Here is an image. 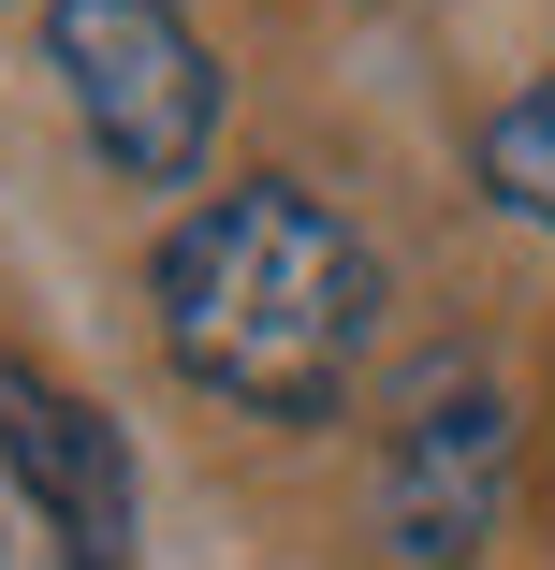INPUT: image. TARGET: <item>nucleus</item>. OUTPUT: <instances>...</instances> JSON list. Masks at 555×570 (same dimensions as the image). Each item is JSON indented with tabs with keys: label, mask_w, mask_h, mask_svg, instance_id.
I'll use <instances>...</instances> for the list:
<instances>
[{
	"label": "nucleus",
	"mask_w": 555,
	"mask_h": 570,
	"mask_svg": "<svg viewBox=\"0 0 555 570\" xmlns=\"http://www.w3.org/2000/svg\"><path fill=\"white\" fill-rule=\"evenodd\" d=\"M147 293H161L176 381L219 410H264V424H337L351 366L380 352V249L293 176L205 190L161 235Z\"/></svg>",
	"instance_id": "1"
},
{
	"label": "nucleus",
	"mask_w": 555,
	"mask_h": 570,
	"mask_svg": "<svg viewBox=\"0 0 555 570\" xmlns=\"http://www.w3.org/2000/svg\"><path fill=\"white\" fill-rule=\"evenodd\" d=\"M44 59L73 88L88 147L147 176V190H190L205 147H219V59L176 0H44Z\"/></svg>",
	"instance_id": "2"
},
{
	"label": "nucleus",
	"mask_w": 555,
	"mask_h": 570,
	"mask_svg": "<svg viewBox=\"0 0 555 570\" xmlns=\"http://www.w3.org/2000/svg\"><path fill=\"white\" fill-rule=\"evenodd\" d=\"M497 483H512V410L497 381H424L409 424H395V469H380V541L409 570H468L483 527H497Z\"/></svg>",
	"instance_id": "3"
},
{
	"label": "nucleus",
	"mask_w": 555,
	"mask_h": 570,
	"mask_svg": "<svg viewBox=\"0 0 555 570\" xmlns=\"http://www.w3.org/2000/svg\"><path fill=\"white\" fill-rule=\"evenodd\" d=\"M0 469L30 483V512L59 527L73 570H132V453L73 381H44L30 352H0Z\"/></svg>",
	"instance_id": "4"
},
{
	"label": "nucleus",
	"mask_w": 555,
	"mask_h": 570,
	"mask_svg": "<svg viewBox=\"0 0 555 570\" xmlns=\"http://www.w3.org/2000/svg\"><path fill=\"white\" fill-rule=\"evenodd\" d=\"M483 190H497L512 219H541V235H555V73H541L512 118L483 132Z\"/></svg>",
	"instance_id": "5"
}]
</instances>
